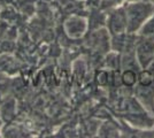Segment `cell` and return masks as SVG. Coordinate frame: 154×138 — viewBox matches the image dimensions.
<instances>
[{
	"instance_id": "obj_1",
	"label": "cell",
	"mask_w": 154,
	"mask_h": 138,
	"mask_svg": "<svg viewBox=\"0 0 154 138\" xmlns=\"http://www.w3.org/2000/svg\"><path fill=\"white\" fill-rule=\"evenodd\" d=\"M123 7L127 16V32L129 33L138 32L154 14V2L152 1H125Z\"/></svg>"
},
{
	"instance_id": "obj_2",
	"label": "cell",
	"mask_w": 154,
	"mask_h": 138,
	"mask_svg": "<svg viewBox=\"0 0 154 138\" xmlns=\"http://www.w3.org/2000/svg\"><path fill=\"white\" fill-rule=\"evenodd\" d=\"M106 29L110 37L127 32V16L123 5L107 11Z\"/></svg>"
},
{
	"instance_id": "obj_3",
	"label": "cell",
	"mask_w": 154,
	"mask_h": 138,
	"mask_svg": "<svg viewBox=\"0 0 154 138\" xmlns=\"http://www.w3.org/2000/svg\"><path fill=\"white\" fill-rule=\"evenodd\" d=\"M136 58L141 69L147 68L154 59V39L137 33Z\"/></svg>"
},
{
	"instance_id": "obj_4",
	"label": "cell",
	"mask_w": 154,
	"mask_h": 138,
	"mask_svg": "<svg viewBox=\"0 0 154 138\" xmlns=\"http://www.w3.org/2000/svg\"><path fill=\"white\" fill-rule=\"evenodd\" d=\"M64 31L71 39L82 38L89 30V22L79 15H71L64 21Z\"/></svg>"
},
{
	"instance_id": "obj_5",
	"label": "cell",
	"mask_w": 154,
	"mask_h": 138,
	"mask_svg": "<svg viewBox=\"0 0 154 138\" xmlns=\"http://www.w3.org/2000/svg\"><path fill=\"white\" fill-rule=\"evenodd\" d=\"M140 72L139 69H134V68H124L120 75V81L123 86L128 89H134L138 81V72Z\"/></svg>"
},
{
	"instance_id": "obj_6",
	"label": "cell",
	"mask_w": 154,
	"mask_h": 138,
	"mask_svg": "<svg viewBox=\"0 0 154 138\" xmlns=\"http://www.w3.org/2000/svg\"><path fill=\"white\" fill-rule=\"evenodd\" d=\"M127 0H98V8L101 11H109L112 8H115L123 5Z\"/></svg>"
},
{
	"instance_id": "obj_7",
	"label": "cell",
	"mask_w": 154,
	"mask_h": 138,
	"mask_svg": "<svg viewBox=\"0 0 154 138\" xmlns=\"http://www.w3.org/2000/svg\"><path fill=\"white\" fill-rule=\"evenodd\" d=\"M119 133H120V131L117 130V127H115L112 123H105L99 130V136H106V137L107 136H109V137H112V136L117 137V136H120Z\"/></svg>"
},
{
	"instance_id": "obj_8",
	"label": "cell",
	"mask_w": 154,
	"mask_h": 138,
	"mask_svg": "<svg viewBox=\"0 0 154 138\" xmlns=\"http://www.w3.org/2000/svg\"><path fill=\"white\" fill-rule=\"evenodd\" d=\"M127 1H139V0H127ZM145 1H152L153 2V0H145Z\"/></svg>"
}]
</instances>
